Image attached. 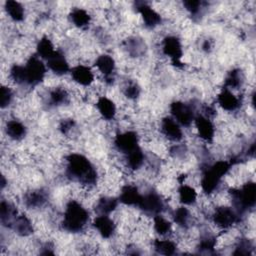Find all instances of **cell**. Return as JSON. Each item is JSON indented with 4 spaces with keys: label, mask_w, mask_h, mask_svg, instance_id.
<instances>
[{
    "label": "cell",
    "mask_w": 256,
    "mask_h": 256,
    "mask_svg": "<svg viewBox=\"0 0 256 256\" xmlns=\"http://www.w3.org/2000/svg\"><path fill=\"white\" fill-rule=\"evenodd\" d=\"M89 219L90 214L88 208L82 202L73 198L64 206L60 225L64 231L78 234L85 232L89 224Z\"/></svg>",
    "instance_id": "cell-1"
},
{
    "label": "cell",
    "mask_w": 256,
    "mask_h": 256,
    "mask_svg": "<svg viewBox=\"0 0 256 256\" xmlns=\"http://www.w3.org/2000/svg\"><path fill=\"white\" fill-rule=\"evenodd\" d=\"M161 53L169 58L172 64L176 68L184 67V62H182V57L184 56L183 45L181 40L175 35H167L160 41Z\"/></svg>",
    "instance_id": "cell-2"
},
{
    "label": "cell",
    "mask_w": 256,
    "mask_h": 256,
    "mask_svg": "<svg viewBox=\"0 0 256 256\" xmlns=\"http://www.w3.org/2000/svg\"><path fill=\"white\" fill-rule=\"evenodd\" d=\"M140 136L134 130H124L118 132L113 139L114 148L123 156L138 148Z\"/></svg>",
    "instance_id": "cell-3"
},
{
    "label": "cell",
    "mask_w": 256,
    "mask_h": 256,
    "mask_svg": "<svg viewBox=\"0 0 256 256\" xmlns=\"http://www.w3.org/2000/svg\"><path fill=\"white\" fill-rule=\"evenodd\" d=\"M169 109L171 117H173L183 128H189L191 125H193L196 115L191 104H188L182 100H176L170 104Z\"/></svg>",
    "instance_id": "cell-4"
},
{
    "label": "cell",
    "mask_w": 256,
    "mask_h": 256,
    "mask_svg": "<svg viewBox=\"0 0 256 256\" xmlns=\"http://www.w3.org/2000/svg\"><path fill=\"white\" fill-rule=\"evenodd\" d=\"M183 127L171 116H165L160 120V136L171 143H180L184 139Z\"/></svg>",
    "instance_id": "cell-5"
},
{
    "label": "cell",
    "mask_w": 256,
    "mask_h": 256,
    "mask_svg": "<svg viewBox=\"0 0 256 256\" xmlns=\"http://www.w3.org/2000/svg\"><path fill=\"white\" fill-rule=\"evenodd\" d=\"M193 126H194L196 134L200 138V140H202L206 143L213 142V140L216 137V132H217L214 120L204 116L201 113H198L194 118Z\"/></svg>",
    "instance_id": "cell-6"
},
{
    "label": "cell",
    "mask_w": 256,
    "mask_h": 256,
    "mask_svg": "<svg viewBox=\"0 0 256 256\" xmlns=\"http://www.w3.org/2000/svg\"><path fill=\"white\" fill-rule=\"evenodd\" d=\"M216 103L225 112L231 113L240 109L243 104V96L240 93L231 91L226 88H221L216 94Z\"/></svg>",
    "instance_id": "cell-7"
},
{
    "label": "cell",
    "mask_w": 256,
    "mask_h": 256,
    "mask_svg": "<svg viewBox=\"0 0 256 256\" xmlns=\"http://www.w3.org/2000/svg\"><path fill=\"white\" fill-rule=\"evenodd\" d=\"M69 74L75 84L84 88H90L96 82L95 72L90 66L84 63L72 66Z\"/></svg>",
    "instance_id": "cell-8"
},
{
    "label": "cell",
    "mask_w": 256,
    "mask_h": 256,
    "mask_svg": "<svg viewBox=\"0 0 256 256\" xmlns=\"http://www.w3.org/2000/svg\"><path fill=\"white\" fill-rule=\"evenodd\" d=\"M136 10L139 13L143 24L148 29H154L158 27L162 22L161 14L155 9L149 6L147 3H139L136 6Z\"/></svg>",
    "instance_id": "cell-9"
},
{
    "label": "cell",
    "mask_w": 256,
    "mask_h": 256,
    "mask_svg": "<svg viewBox=\"0 0 256 256\" xmlns=\"http://www.w3.org/2000/svg\"><path fill=\"white\" fill-rule=\"evenodd\" d=\"M47 69L50 70L55 76H64L70 72L69 61L67 60L64 53L60 50H57L53 56H51L48 60H46Z\"/></svg>",
    "instance_id": "cell-10"
},
{
    "label": "cell",
    "mask_w": 256,
    "mask_h": 256,
    "mask_svg": "<svg viewBox=\"0 0 256 256\" xmlns=\"http://www.w3.org/2000/svg\"><path fill=\"white\" fill-rule=\"evenodd\" d=\"M96 110L100 117L105 121H112L117 115V105L109 96H99L95 103Z\"/></svg>",
    "instance_id": "cell-11"
},
{
    "label": "cell",
    "mask_w": 256,
    "mask_h": 256,
    "mask_svg": "<svg viewBox=\"0 0 256 256\" xmlns=\"http://www.w3.org/2000/svg\"><path fill=\"white\" fill-rule=\"evenodd\" d=\"M176 194H177V199L179 204L185 205L188 207L196 205L199 198V194L197 192L196 187H194L193 185L187 182H183L179 184Z\"/></svg>",
    "instance_id": "cell-12"
},
{
    "label": "cell",
    "mask_w": 256,
    "mask_h": 256,
    "mask_svg": "<svg viewBox=\"0 0 256 256\" xmlns=\"http://www.w3.org/2000/svg\"><path fill=\"white\" fill-rule=\"evenodd\" d=\"M69 20L72 25L77 29H86L89 27L92 21L91 14L84 8L75 7L72 8L69 12Z\"/></svg>",
    "instance_id": "cell-13"
},
{
    "label": "cell",
    "mask_w": 256,
    "mask_h": 256,
    "mask_svg": "<svg viewBox=\"0 0 256 256\" xmlns=\"http://www.w3.org/2000/svg\"><path fill=\"white\" fill-rule=\"evenodd\" d=\"M5 133L13 141H21L27 135L25 124L18 119H9L5 123Z\"/></svg>",
    "instance_id": "cell-14"
},
{
    "label": "cell",
    "mask_w": 256,
    "mask_h": 256,
    "mask_svg": "<svg viewBox=\"0 0 256 256\" xmlns=\"http://www.w3.org/2000/svg\"><path fill=\"white\" fill-rule=\"evenodd\" d=\"M57 51L53 40L48 36L41 37L36 43V55L42 60H48Z\"/></svg>",
    "instance_id": "cell-15"
},
{
    "label": "cell",
    "mask_w": 256,
    "mask_h": 256,
    "mask_svg": "<svg viewBox=\"0 0 256 256\" xmlns=\"http://www.w3.org/2000/svg\"><path fill=\"white\" fill-rule=\"evenodd\" d=\"M5 11L14 22H22L25 18V8L20 2L9 0L5 2Z\"/></svg>",
    "instance_id": "cell-16"
},
{
    "label": "cell",
    "mask_w": 256,
    "mask_h": 256,
    "mask_svg": "<svg viewBox=\"0 0 256 256\" xmlns=\"http://www.w3.org/2000/svg\"><path fill=\"white\" fill-rule=\"evenodd\" d=\"M13 90L8 85H2L1 87V108L5 109L11 104L13 100Z\"/></svg>",
    "instance_id": "cell-17"
}]
</instances>
